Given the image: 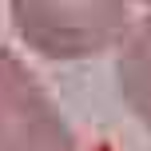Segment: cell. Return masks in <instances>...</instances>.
Returning <instances> with one entry per match:
<instances>
[{"instance_id": "3", "label": "cell", "mask_w": 151, "mask_h": 151, "mask_svg": "<svg viewBox=\"0 0 151 151\" xmlns=\"http://www.w3.org/2000/svg\"><path fill=\"white\" fill-rule=\"evenodd\" d=\"M115 88L135 123L151 131V20H131L127 36L115 48Z\"/></svg>"}, {"instance_id": "2", "label": "cell", "mask_w": 151, "mask_h": 151, "mask_svg": "<svg viewBox=\"0 0 151 151\" xmlns=\"http://www.w3.org/2000/svg\"><path fill=\"white\" fill-rule=\"evenodd\" d=\"M0 151H76L64 107L12 48H0Z\"/></svg>"}, {"instance_id": "4", "label": "cell", "mask_w": 151, "mask_h": 151, "mask_svg": "<svg viewBox=\"0 0 151 151\" xmlns=\"http://www.w3.org/2000/svg\"><path fill=\"white\" fill-rule=\"evenodd\" d=\"M139 8H143V16L151 20V0H139Z\"/></svg>"}, {"instance_id": "1", "label": "cell", "mask_w": 151, "mask_h": 151, "mask_svg": "<svg viewBox=\"0 0 151 151\" xmlns=\"http://www.w3.org/2000/svg\"><path fill=\"white\" fill-rule=\"evenodd\" d=\"M135 0H8V20L28 52L56 64L115 52L131 28Z\"/></svg>"}]
</instances>
